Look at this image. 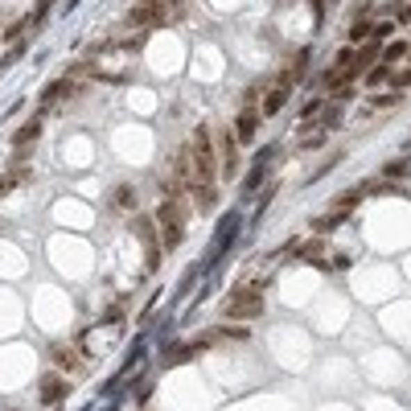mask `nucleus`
<instances>
[{"label":"nucleus","mask_w":411,"mask_h":411,"mask_svg":"<svg viewBox=\"0 0 411 411\" xmlns=\"http://www.w3.org/2000/svg\"><path fill=\"white\" fill-rule=\"evenodd\" d=\"M189 156H193V173H198V182L214 185V173H218V148H214V132H210V124H198V128H193Z\"/></svg>","instance_id":"1"},{"label":"nucleus","mask_w":411,"mask_h":411,"mask_svg":"<svg viewBox=\"0 0 411 411\" xmlns=\"http://www.w3.org/2000/svg\"><path fill=\"white\" fill-rule=\"evenodd\" d=\"M408 173V161H391L387 169H382V177H403Z\"/></svg>","instance_id":"30"},{"label":"nucleus","mask_w":411,"mask_h":411,"mask_svg":"<svg viewBox=\"0 0 411 411\" xmlns=\"http://www.w3.org/2000/svg\"><path fill=\"white\" fill-rule=\"evenodd\" d=\"M259 115H264V111H255V107H243V111L234 115V136H239V144H251V140H255Z\"/></svg>","instance_id":"9"},{"label":"nucleus","mask_w":411,"mask_h":411,"mask_svg":"<svg viewBox=\"0 0 411 411\" xmlns=\"http://www.w3.org/2000/svg\"><path fill=\"white\" fill-rule=\"evenodd\" d=\"M66 95H74V79H58L54 87H46V91H42V107L58 103V99H66Z\"/></svg>","instance_id":"20"},{"label":"nucleus","mask_w":411,"mask_h":411,"mask_svg":"<svg viewBox=\"0 0 411 411\" xmlns=\"http://www.w3.org/2000/svg\"><path fill=\"white\" fill-rule=\"evenodd\" d=\"M346 218H350V214H341V210H329L325 218H317V223H313V234H329L333 227H341Z\"/></svg>","instance_id":"23"},{"label":"nucleus","mask_w":411,"mask_h":411,"mask_svg":"<svg viewBox=\"0 0 411 411\" xmlns=\"http://www.w3.org/2000/svg\"><path fill=\"white\" fill-rule=\"evenodd\" d=\"M403 103V95L391 91V95H370V103L362 107V115H374V111H387V107H399Z\"/></svg>","instance_id":"18"},{"label":"nucleus","mask_w":411,"mask_h":411,"mask_svg":"<svg viewBox=\"0 0 411 411\" xmlns=\"http://www.w3.org/2000/svg\"><path fill=\"white\" fill-rule=\"evenodd\" d=\"M198 354H202V346H198V341H173V346L165 350V366L189 362V358H198Z\"/></svg>","instance_id":"13"},{"label":"nucleus","mask_w":411,"mask_h":411,"mask_svg":"<svg viewBox=\"0 0 411 411\" xmlns=\"http://www.w3.org/2000/svg\"><path fill=\"white\" fill-rule=\"evenodd\" d=\"M395 25H411V0H399V4H395Z\"/></svg>","instance_id":"26"},{"label":"nucleus","mask_w":411,"mask_h":411,"mask_svg":"<svg viewBox=\"0 0 411 411\" xmlns=\"http://www.w3.org/2000/svg\"><path fill=\"white\" fill-rule=\"evenodd\" d=\"M341 115H346V107H341V99H337V103H329V107H325V111L317 115V132H333V128L341 124Z\"/></svg>","instance_id":"16"},{"label":"nucleus","mask_w":411,"mask_h":411,"mask_svg":"<svg viewBox=\"0 0 411 411\" xmlns=\"http://www.w3.org/2000/svg\"><path fill=\"white\" fill-rule=\"evenodd\" d=\"M325 247H329L325 239H309V243L296 247V255H300L305 264H321V268H325Z\"/></svg>","instance_id":"14"},{"label":"nucleus","mask_w":411,"mask_h":411,"mask_svg":"<svg viewBox=\"0 0 411 411\" xmlns=\"http://www.w3.org/2000/svg\"><path fill=\"white\" fill-rule=\"evenodd\" d=\"M42 128H46V120H42V115H33V120H25V124L17 128V136H13V148H29L33 140L42 136Z\"/></svg>","instance_id":"11"},{"label":"nucleus","mask_w":411,"mask_h":411,"mask_svg":"<svg viewBox=\"0 0 411 411\" xmlns=\"http://www.w3.org/2000/svg\"><path fill=\"white\" fill-rule=\"evenodd\" d=\"M391 87H395L399 95L411 91V66H408V70H395V74H391Z\"/></svg>","instance_id":"24"},{"label":"nucleus","mask_w":411,"mask_h":411,"mask_svg":"<svg viewBox=\"0 0 411 411\" xmlns=\"http://www.w3.org/2000/svg\"><path fill=\"white\" fill-rule=\"evenodd\" d=\"M350 264H354V259H350V255H341V251H337L333 259H325V268H333V272H346Z\"/></svg>","instance_id":"29"},{"label":"nucleus","mask_w":411,"mask_h":411,"mask_svg":"<svg viewBox=\"0 0 411 411\" xmlns=\"http://www.w3.org/2000/svg\"><path fill=\"white\" fill-rule=\"evenodd\" d=\"M387 83H391V66H382V62H378V66H370V70H366V87H370V91H378V87H387Z\"/></svg>","instance_id":"21"},{"label":"nucleus","mask_w":411,"mask_h":411,"mask_svg":"<svg viewBox=\"0 0 411 411\" xmlns=\"http://www.w3.org/2000/svg\"><path fill=\"white\" fill-rule=\"evenodd\" d=\"M156 227H161V243L165 251H177L185 239V206L182 198H165L161 210H156Z\"/></svg>","instance_id":"4"},{"label":"nucleus","mask_w":411,"mask_h":411,"mask_svg":"<svg viewBox=\"0 0 411 411\" xmlns=\"http://www.w3.org/2000/svg\"><path fill=\"white\" fill-rule=\"evenodd\" d=\"M111 210H120V214H132V210H136V189L128 182H120L111 189Z\"/></svg>","instance_id":"12"},{"label":"nucleus","mask_w":411,"mask_h":411,"mask_svg":"<svg viewBox=\"0 0 411 411\" xmlns=\"http://www.w3.org/2000/svg\"><path fill=\"white\" fill-rule=\"evenodd\" d=\"M305 66H309V49H296V58L288 62V70L275 79V87L268 91V99H264V115H275L284 103H288V95H292V87L305 79Z\"/></svg>","instance_id":"2"},{"label":"nucleus","mask_w":411,"mask_h":411,"mask_svg":"<svg viewBox=\"0 0 411 411\" xmlns=\"http://www.w3.org/2000/svg\"><path fill=\"white\" fill-rule=\"evenodd\" d=\"M189 193H193V202H198L202 210H210V206L218 202V185H210V182H193L189 185Z\"/></svg>","instance_id":"17"},{"label":"nucleus","mask_w":411,"mask_h":411,"mask_svg":"<svg viewBox=\"0 0 411 411\" xmlns=\"http://www.w3.org/2000/svg\"><path fill=\"white\" fill-rule=\"evenodd\" d=\"M239 148H243L239 136H234L230 128H223V132H218V173H223L227 182L239 177Z\"/></svg>","instance_id":"7"},{"label":"nucleus","mask_w":411,"mask_h":411,"mask_svg":"<svg viewBox=\"0 0 411 411\" xmlns=\"http://www.w3.org/2000/svg\"><path fill=\"white\" fill-rule=\"evenodd\" d=\"M120 321H124V305H111V309L103 313V321H99V325H120Z\"/></svg>","instance_id":"27"},{"label":"nucleus","mask_w":411,"mask_h":411,"mask_svg":"<svg viewBox=\"0 0 411 411\" xmlns=\"http://www.w3.org/2000/svg\"><path fill=\"white\" fill-rule=\"evenodd\" d=\"M49 362L58 366L62 374H87V362H83V354L70 346V341H58V346H49Z\"/></svg>","instance_id":"8"},{"label":"nucleus","mask_w":411,"mask_h":411,"mask_svg":"<svg viewBox=\"0 0 411 411\" xmlns=\"http://www.w3.org/2000/svg\"><path fill=\"white\" fill-rule=\"evenodd\" d=\"M264 288H268V280H259V284H251V288H239L227 305H223V317L243 321V325L255 321V317H264Z\"/></svg>","instance_id":"3"},{"label":"nucleus","mask_w":411,"mask_h":411,"mask_svg":"<svg viewBox=\"0 0 411 411\" xmlns=\"http://www.w3.org/2000/svg\"><path fill=\"white\" fill-rule=\"evenodd\" d=\"M21 185H29V169L21 165V169H8V173H0V198H8L13 189H21Z\"/></svg>","instance_id":"15"},{"label":"nucleus","mask_w":411,"mask_h":411,"mask_svg":"<svg viewBox=\"0 0 411 411\" xmlns=\"http://www.w3.org/2000/svg\"><path fill=\"white\" fill-rule=\"evenodd\" d=\"M403 58H411V42H387L382 46V66H395V62H403Z\"/></svg>","instance_id":"19"},{"label":"nucleus","mask_w":411,"mask_h":411,"mask_svg":"<svg viewBox=\"0 0 411 411\" xmlns=\"http://www.w3.org/2000/svg\"><path fill=\"white\" fill-rule=\"evenodd\" d=\"M156 17H161V8H152V4H136V8L124 17V25L144 33V29H152V25H156Z\"/></svg>","instance_id":"10"},{"label":"nucleus","mask_w":411,"mask_h":411,"mask_svg":"<svg viewBox=\"0 0 411 411\" xmlns=\"http://www.w3.org/2000/svg\"><path fill=\"white\" fill-rule=\"evenodd\" d=\"M132 230H136V239L144 243V268L156 272V268H161V255H165V243L156 239V223L144 218V214H136V218H132Z\"/></svg>","instance_id":"5"},{"label":"nucleus","mask_w":411,"mask_h":411,"mask_svg":"<svg viewBox=\"0 0 411 411\" xmlns=\"http://www.w3.org/2000/svg\"><path fill=\"white\" fill-rule=\"evenodd\" d=\"M346 38H350V42H366V38H374V21H370V17H358V21L346 29Z\"/></svg>","instance_id":"22"},{"label":"nucleus","mask_w":411,"mask_h":411,"mask_svg":"<svg viewBox=\"0 0 411 411\" xmlns=\"http://www.w3.org/2000/svg\"><path fill=\"white\" fill-rule=\"evenodd\" d=\"M391 33H395V21H378L374 25V42H387Z\"/></svg>","instance_id":"28"},{"label":"nucleus","mask_w":411,"mask_h":411,"mask_svg":"<svg viewBox=\"0 0 411 411\" xmlns=\"http://www.w3.org/2000/svg\"><path fill=\"white\" fill-rule=\"evenodd\" d=\"M259 182H264V165H255V169L247 173V182H243V193H255V189H259Z\"/></svg>","instance_id":"25"},{"label":"nucleus","mask_w":411,"mask_h":411,"mask_svg":"<svg viewBox=\"0 0 411 411\" xmlns=\"http://www.w3.org/2000/svg\"><path fill=\"white\" fill-rule=\"evenodd\" d=\"M66 395H70V378H66L62 370H46L42 382H38V399H42V408H58Z\"/></svg>","instance_id":"6"}]
</instances>
